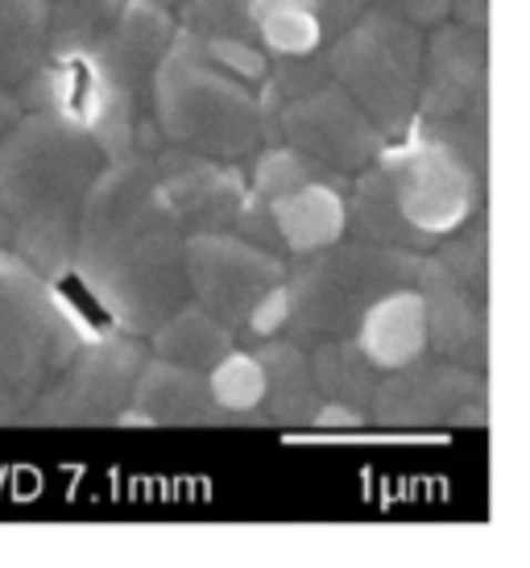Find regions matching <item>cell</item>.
I'll return each mask as SVG.
<instances>
[{"label": "cell", "instance_id": "obj_1", "mask_svg": "<svg viewBox=\"0 0 530 568\" xmlns=\"http://www.w3.org/2000/svg\"><path fill=\"white\" fill-rule=\"evenodd\" d=\"M183 241L154 154H121L100 166L75 216L71 270L116 332H150L187 300Z\"/></svg>", "mask_w": 530, "mask_h": 568}, {"label": "cell", "instance_id": "obj_2", "mask_svg": "<svg viewBox=\"0 0 530 568\" xmlns=\"http://www.w3.org/2000/svg\"><path fill=\"white\" fill-rule=\"evenodd\" d=\"M150 104L162 145L195 150L207 159H245L265 138L262 95L212 63L200 38L183 26L150 75Z\"/></svg>", "mask_w": 530, "mask_h": 568}, {"label": "cell", "instance_id": "obj_3", "mask_svg": "<svg viewBox=\"0 0 530 568\" xmlns=\"http://www.w3.org/2000/svg\"><path fill=\"white\" fill-rule=\"evenodd\" d=\"M419 274V253L377 241H332L328 250L303 253L295 270H286L291 320L286 332L303 348L336 336H353L365 307L394 286H410Z\"/></svg>", "mask_w": 530, "mask_h": 568}, {"label": "cell", "instance_id": "obj_4", "mask_svg": "<svg viewBox=\"0 0 530 568\" xmlns=\"http://www.w3.org/2000/svg\"><path fill=\"white\" fill-rule=\"evenodd\" d=\"M104 162L88 129L54 112H21L0 133V216L9 224L75 221Z\"/></svg>", "mask_w": 530, "mask_h": 568}, {"label": "cell", "instance_id": "obj_5", "mask_svg": "<svg viewBox=\"0 0 530 568\" xmlns=\"http://www.w3.org/2000/svg\"><path fill=\"white\" fill-rule=\"evenodd\" d=\"M83 320L9 245H0V395L30 407L83 345Z\"/></svg>", "mask_w": 530, "mask_h": 568}, {"label": "cell", "instance_id": "obj_6", "mask_svg": "<svg viewBox=\"0 0 530 568\" xmlns=\"http://www.w3.org/2000/svg\"><path fill=\"white\" fill-rule=\"evenodd\" d=\"M324 63H328L332 80L386 133V142L402 138L406 125L415 121L422 26L390 13V9H365L357 21H348L336 33Z\"/></svg>", "mask_w": 530, "mask_h": 568}, {"label": "cell", "instance_id": "obj_7", "mask_svg": "<svg viewBox=\"0 0 530 568\" xmlns=\"http://www.w3.org/2000/svg\"><path fill=\"white\" fill-rule=\"evenodd\" d=\"M377 159L390 174L398 212L419 241V250L436 245L439 237L456 233L460 224L481 212L485 171H477L448 142L431 138L419 121H410L402 138L381 145Z\"/></svg>", "mask_w": 530, "mask_h": 568}, {"label": "cell", "instance_id": "obj_8", "mask_svg": "<svg viewBox=\"0 0 530 568\" xmlns=\"http://www.w3.org/2000/svg\"><path fill=\"white\" fill-rule=\"evenodd\" d=\"M150 353L129 332H92L71 362L47 382L26 407V424L38 427H104L133 403V382Z\"/></svg>", "mask_w": 530, "mask_h": 568}, {"label": "cell", "instance_id": "obj_9", "mask_svg": "<svg viewBox=\"0 0 530 568\" xmlns=\"http://www.w3.org/2000/svg\"><path fill=\"white\" fill-rule=\"evenodd\" d=\"M489 415L485 369L422 353L415 362L377 374L369 419L377 427L422 432V427H481Z\"/></svg>", "mask_w": 530, "mask_h": 568}, {"label": "cell", "instance_id": "obj_10", "mask_svg": "<svg viewBox=\"0 0 530 568\" xmlns=\"http://www.w3.org/2000/svg\"><path fill=\"white\" fill-rule=\"evenodd\" d=\"M265 138H282L298 154L340 174L369 166L386 145V133L332 75L265 112Z\"/></svg>", "mask_w": 530, "mask_h": 568}, {"label": "cell", "instance_id": "obj_11", "mask_svg": "<svg viewBox=\"0 0 530 568\" xmlns=\"http://www.w3.org/2000/svg\"><path fill=\"white\" fill-rule=\"evenodd\" d=\"M183 274H187V300L241 332L253 303L286 278V262L278 250H265L236 233H187Z\"/></svg>", "mask_w": 530, "mask_h": 568}, {"label": "cell", "instance_id": "obj_12", "mask_svg": "<svg viewBox=\"0 0 530 568\" xmlns=\"http://www.w3.org/2000/svg\"><path fill=\"white\" fill-rule=\"evenodd\" d=\"M154 166L174 216L187 233H236L241 216L257 200L249 179L224 159H207L179 145H157Z\"/></svg>", "mask_w": 530, "mask_h": 568}, {"label": "cell", "instance_id": "obj_13", "mask_svg": "<svg viewBox=\"0 0 530 568\" xmlns=\"http://www.w3.org/2000/svg\"><path fill=\"white\" fill-rule=\"evenodd\" d=\"M485 67H489L485 30H472V26H460V21L456 26H439L436 21V33L422 38L415 116L444 121V116L472 109L477 100H489Z\"/></svg>", "mask_w": 530, "mask_h": 568}, {"label": "cell", "instance_id": "obj_14", "mask_svg": "<svg viewBox=\"0 0 530 568\" xmlns=\"http://www.w3.org/2000/svg\"><path fill=\"white\" fill-rule=\"evenodd\" d=\"M415 286H419L422 316H427V353L485 369V348H489L485 295L468 291L436 257H419Z\"/></svg>", "mask_w": 530, "mask_h": 568}, {"label": "cell", "instance_id": "obj_15", "mask_svg": "<svg viewBox=\"0 0 530 568\" xmlns=\"http://www.w3.org/2000/svg\"><path fill=\"white\" fill-rule=\"evenodd\" d=\"M133 407L150 419V427H233V424H265L262 410L233 415L212 403L207 374L187 365L145 357L133 382Z\"/></svg>", "mask_w": 530, "mask_h": 568}, {"label": "cell", "instance_id": "obj_16", "mask_svg": "<svg viewBox=\"0 0 530 568\" xmlns=\"http://www.w3.org/2000/svg\"><path fill=\"white\" fill-rule=\"evenodd\" d=\"M174 33H179V21L166 4H154V0H121V9L109 21V33L100 42L104 63L141 112L150 100V75L174 42Z\"/></svg>", "mask_w": 530, "mask_h": 568}, {"label": "cell", "instance_id": "obj_17", "mask_svg": "<svg viewBox=\"0 0 530 568\" xmlns=\"http://www.w3.org/2000/svg\"><path fill=\"white\" fill-rule=\"evenodd\" d=\"M269 224L278 233V250L315 253L348 233V204H344V179H315L278 200H265Z\"/></svg>", "mask_w": 530, "mask_h": 568}, {"label": "cell", "instance_id": "obj_18", "mask_svg": "<svg viewBox=\"0 0 530 568\" xmlns=\"http://www.w3.org/2000/svg\"><path fill=\"white\" fill-rule=\"evenodd\" d=\"M353 341L360 345V353L369 357L377 374L422 357L427 353V316H422L419 286H394L381 300L369 303Z\"/></svg>", "mask_w": 530, "mask_h": 568}, {"label": "cell", "instance_id": "obj_19", "mask_svg": "<svg viewBox=\"0 0 530 568\" xmlns=\"http://www.w3.org/2000/svg\"><path fill=\"white\" fill-rule=\"evenodd\" d=\"M253 357L262 365L265 395H262V415L265 424L274 427H312L315 410H319V390L312 378V362L307 348L291 341V336H265L257 341Z\"/></svg>", "mask_w": 530, "mask_h": 568}, {"label": "cell", "instance_id": "obj_20", "mask_svg": "<svg viewBox=\"0 0 530 568\" xmlns=\"http://www.w3.org/2000/svg\"><path fill=\"white\" fill-rule=\"evenodd\" d=\"M233 345H236V332L228 328V324H220L212 312H203L195 300H183L171 316L150 332L154 357L187 365V369H203V374H207Z\"/></svg>", "mask_w": 530, "mask_h": 568}, {"label": "cell", "instance_id": "obj_21", "mask_svg": "<svg viewBox=\"0 0 530 568\" xmlns=\"http://www.w3.org/2000/svg\"><path fill=\"white\" fill-rule=\"evenodd\" d=\"M245 13L253 38L274 59H312L328 38L315 0H249Z\"/></svg>", "mask_w": 530, "mask_h": 568}, {"label": "cell", "instance_id": "obj_22", "mask_svg": "<svg viewBox=\"0 0 530 568\" xmlns=\"http://www.w3.org/2000/svg\"><path fill=\"white\" fill-rule=\"evenodd\" d=\"M307 362H312V378H315L319 398L344 403V407H357L369 415L377 369L369 365V357L360 353V345L353 341V336L319 341V345L307 348Z\"/></svg>", "mask_w": 530, "mask_h": 568}, {"label": "cell", "instance_id": "obj_23", "mask_svg": "<svg viewBox=\"0 0 530 568\" xmlns=\"http://www.w3.org/2000/svg\"><path fill=\"white\" fill-rule=\"evenodd\" d=\"M344 204H348V221L357 224V233L365 241L419 253V241H415V233L406 229L402 212H398L390 174H386L381 159H374L369 166H360V179L353 183V200H344Z\"/></svg>", "mask_w": 530, "mask_h": 568}, {"label": "cell", "instance_id": "obj_24", "mask_svg": "<svg viewBox=\"0 0 530 568\" xmlns=\"http://www.w3.org/2000/svg\"><path fill=\"white\" fill-rule=\"evenodd\" d=\"M50 0H0V88H17L47 59Z\"/></svg>", "mask_w": 530, "mask_h": 568}, {"label": "cell", "instance_id": "obj_25", "mask_svg": "<svg viewBox=\"0 0 530 568\" xmlns=\"http://www.w3.org/2000/svg\"><path fill=\"white\" fill-rule=\"evenodd\" d=\"M315 179H344V174L332 171V166H319V162L307 159V154H298L295 145L274 142L253 159L249 191L257 200H278V195L298 191L303 183H315Z\"/></svg>", "mask_w": 530, "mask_h": 568}, {"label": "cell", "instance_id": "obj_26", "mask_svg": "<svg viewBox=\"0 0 530 568\" xmlns=\"http://www.w3.org/2000/svg\"><path fill=\"white\" fill-rule=\"evenodd\" d=\"M207 390H212V403L233 415H253L262 410V395H265V378L262 365L253 357L249 348H228L212 369H207Z\"/></svg>", "mask_w": 530, "mask_h": 568}, {"label": "cell", "instance_id": "obj_27", "mask_svg": "<svg viewBox=\"0 0 530 568\" xmlns=\"http://www.w3.org/2000/svg\"><path fill=\"white\" fill-rule=\"evenodd\" d=\"M439 253L436 262L452 278H460V283L468 286V291H477V295H485V286H489V229H485V216L477 212L472 221H465L456 233H448V237L436 241Z\"/></svg>", "mask_w": 530, "mask_h": 568}, {"label": "cell", "instance_id": "obj_28", "mask_svg": "<svg viewBox=\"0 0 530 568\" xmlns=\"http://www.w3.org/2000/svg\"><path fill=\"white\" fill-rule=\"evenodd\" d=\"M200 47L207 50V59L224 71H233L236 80L245 83H262L269 75V54L262 50L257 38H236V33H212V38H200Z\"/></svg>", "mask_w": 530, "mask_h": 568}, {"label": "cell", "instance_id": "obj_29", "mask_svg": "<svg viewBox=\"0 0 530 568\" xmlns=\"http://www.w3.org/2000/svg\"><path fill=\"white\" fill-rule=\"evenodd\" d=\"M249 0H183V30L195 38H212V33H236V38H253Z\"/></svg>", "mask_w": 530, "mask_h": 568}, {"label": "cell", "instance_id": "obj_30", "mask_svg": "<svg viewBox=\"0 0 530 568\" xmlns=\"http://www.w3.org/2000/svg\"><path fill=\"white\" fill-rule=\"evenodd\" d=\"M286 320H291V300H286V283H278L253 303V312L245 316V332L253 341H265V336L286 332Z\"/></svg>", "mask_w": 530, "mask_h": 568}, {"label": "cell", "instance_id": "obj_31", "mask_svg": "<svg viewBox=\"0 0 530 568\" xmlns=\"http://www.w3.org/2000/svg\"><path fill=\"white\" fill-rule=\"evenodd\" d=\"M374 9H390L415 26H436L448 17V0H374Z\"/></svg>", "mask_w": 530, "mask_h": 568}, {"label": "cell", "instance_id": "obj_32", "mask_svg": "<svg viewBox=\"0 0 530 568\" xmlns=\"http://www.w3.org/2000/svg\"><path fill=\"white\" fill-rule=\"evenodd\" d=\"M315 9L324 17V30L340 33L348 21H357L365 9H374V0H315Z\"/></svg>", "mask_w": 530, "mask_h": 568}, {"label": "cell", "instance_id": "obj_33", "mask_svg": "<svg viewBox=\"0 0 530 568\" xmlns=\"http://www.w3.org/2000/svg\"><path fill=\"white\" fill-rule=\"evenodd\" d=\"M369 424V415L365 410H357V407H344V403H319V410H315V419H312V427H365Z\"/></svg>", "mask_w": 530, "mask_h": 568}, {"label": "cell", "instance_id": "obj_34", "mask_svg": "<svg viewBox=\"0 0 530 568\" xmlns=\"http://www.w3.org/2000/svg\"><path fill=\"white\" fill-rule=\"evenodd\" d=\"M448 13H452L460 26L489 30V0H448Z\"/></svg>", "mask_w": 530, "mask_h": 568}, {"label": "cell", "instance_id": "obj_35", "mask_svg": "<svg viewBox=\"0 0 530 568\" xmlns=\"http://www.w3.org/2000/svg\"><path fill=\"white\" fill-rule=\"evenodd\" d=\"M54 4H67V9L92 17V21H100V26H109L112 13L121 9V0H54Z\"/></svg>", "mask_w": 530, "mask_h": 568}, {"label": "cell", "instance_id": "obj_36", "mask_svg": "<svg viewBox=\"0 0 530 568\" xmlns=\"http://www.w3.org/2000/svg\"><path fill=\"white\" fill-rule=\"evenodd\" d=\"M17 116H21V104H17V95L9 88H0V133L13 125Z\"/></svg>", "mask_w": 530, "mask_h": 568}, {"label": "cell", "instance_id": "obj_37", "mask_svg": "<svg viewBox=\"0 0 530 568\" xmlns=\"http://www.w3.org/2000/svg\"><path fill=\"white\" fill-rule=\"evenodd\" d=\"M9 424H26V407L0 395V427H9Z\"/></svg>", "mask_w": 530, "mask_h": 568}, {"label": "cell", "instance_id": "obj_38", "mask_svg": "<svg viewBox=\"0 0 530 568\" xmlns=\"http://www.w3.org/2000/svg\"><path fill=\"white\" fill-rule=\"evenodd\" d=\"M0 245H9V216H0Z\"/></svg>", "mask_w": 530, "mask_h": 568}, {"label": "cell", "instance_id": "obj_39", "mask_svg": "<svg viewBox=\"0 0 530 568\" xmlns=\"http://www.w3.org/2000/svg\"><path fill=\"white\" fill-rule=\"evenodd\" d=\"M154 4H166V9H174V4H183V0H154Z\"/></svg>", "mask_w": 530, "mask_h": 568}]
</instances>
